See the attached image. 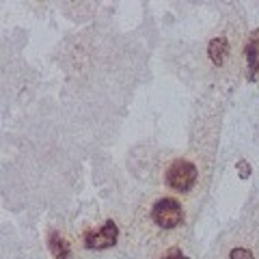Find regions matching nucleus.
<instances>
[{"mask_svg":"<svg viewBox=\"0 0 259 259\" xmlns=\"http://www.w3.org/2000/svg\"><path fill=\"white\" fill-rule=\"evenodd\" d=\"M162 259H188V257H186V255L182 253V250H177V248H171V250H168V253H166L164 257H162Z\"/></svg>","mask_w":259,"mask_h":259,"instance_id":"6e6552de","label":"nucleus"},{"mask_svg":"<svg viewBox=\"0 0 259 259\" xmlns=\"http://www.w3.org/2000/svg\"><path fill=\"white\" fill-rule=\"evenodd\" d=\"M246 59H248V69L253 76L257 65H259V30H253L250 32V39H248V46H246Z\"/></svg>","mask_w":259,"mask_h":259,"instance_id":"39448f33","label":"nucleus"},{"mask_svg":"<svg viewBox=\"0 0 259 259\" xmlns=\"http://www.w3.org/2000/svg\"><path fill=\"white\" fill-rule=\"evenodd\" d=\"M238 171H240L242 177H248V175H250V166L246 164L244 160H242V162H238Z\"/></svg>","mask_w":259,"mask_h":259,"instance_id":"1a4fd4ad","label":"nucleus"},{"mask_svg":"<svg viewBox=\"0 0 259 259\" xmlns=\"http://www.w3.org/2000/svg\"><path fill=\"white\" fill-rule=\"evenodd\" d=\"M119 236V229L115 223H104L100 229H91L84 233V246L87 248H93V250H102V248H110L112 244L117 242Z\"/></svg>","mask_w":259,"mask_h":259,"instance_id":"7ed1b4c3","label":"nucleus"},{"mask_svg":"<svg viewBox=\"0 0 259 259\" xmlns=\"http://www.w3.org/2000/svg\"><path fill=\"white\" fill-rule=\"evenodd\" d=\"M227 54H229V41H227V37H216L209 41V59H212L218 67L225 63Z\"/></svg>","mask_w":259,"mask_h":259,"instance_id":"20e7f679","label":"nucleus"},{"mask_svg":"<svg viewBox=\"0 0 259 259\" xmlns=\"http://www.w3.org/2000/svg\"><path fill=\"white\" fill-rule=\"evenodd\" d=\"M197 177H199V171L197 166L192 164L188 160H175L171 166L166 168V175H164V182L171 190L175 192H188L194 188L197 184Z\"/></svg>","mask_w":259,"mask_h":259,"instance_id":"f03ea898","label":"nucleus"},{"mask_svg":"<svg viewBox=\"0 0 259 259\" xmlns=\"http://www.w3.org/2000/svg\"><path fill=\"white\" fill-rule=\"evenodd\" d=\"M151 221L160 231H173L184 225V209L182 203L175 199H160L151 205Z\"/></svg>","mask_w":259,"mask_h":259,"instance_id":"f257e3e1","label":"nucleus"},{"mask_svg":"<svg viewBox=\"0 0 259 259\" xmlns=\"http://www.w3.org/2000/svg\"><path fill=\"white\" fill-rule=\"evenodd\" d=\"M229 259H257L255 253L246 246H233L229 250Z\"/></svg>","mask_w":259,"mask_h":259,"instance_id":"0eeeda50","label":"nucleus"},{"mask_svg":"<svg viewBox=\"0 0 259 259\" xmlns=\"http://www.w3.org/2000/svg\"><path fill=\"white\" fill-rule=\"evenodd\" d=\"M257 74H259V65H257V69H255V74L250 76V80H257Z\"/></svg>","mask_w":259,"mask_h":259,"instance_id":"9d476101","label":"nucleus"},{"mask_svg":"<svg viewBox=\"0 0 259 259\" xmlns=\"http://www.w3.org/2000/svg\"><path fill=\"white\" fill-rule=\"evenodd\" d=\"M50 250L56 259H71L69 242H65V238H61L59 233H52L50 236Z\"/></svg>","mask_w":259,"mask_h":259,"instance_id":"423d86ee","label":"nucleus"}]
</instances>
